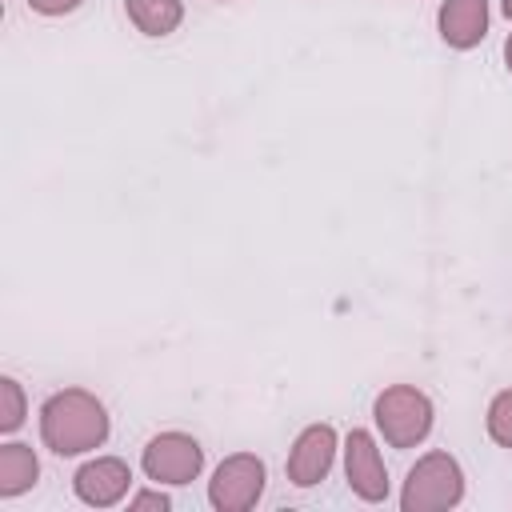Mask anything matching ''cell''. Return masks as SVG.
<instances>
[{
	"label": "cell",
	"instance_id": "cell-11",
	"mask_svg": "<svg viewBox=\"0 0 512 512\" xmlns=\"http://www.w3.org/2000/svg\"><path fill=\"white\" fill-rule=\"evenodd\" d=\"M180 16V0H128V20L148 36H168Z\"/></svg>",
	"mask_w": 512,
	"mask_h": 512
},
{
	"label": "cell",
	"instance_id": "cell-5",
	"mask_svg": "<svg viewBox=\"0 0 512 512\" xmlns=\"http://www.w3.org/2000/svg\"><path fill=\"white\" fill-rule=\"evenodd\" d=\"M200 464H204V448L184 432L152 436L144 448V472L148 480H160V484H188L200 476Z\"/></svg>",
	"mask_w": 512,
	"mask_h": 512
},
{
	"label": "cell",
	"instance_id": "cell-13",
	"mask_svg": "<svg viewBox=\"0 0 512 512\" xmlns=\"http://www.w3.org/2000/svg\"><path fill=\"white\" fill-rule=\"evenodd\" d=\"M20 420H24V396H20V384H16L12 376H4V380H0V428L12 432V428H20Z\"/></svg>",
	"mask_w": 512,
	"mask_h": 512
},
{
	"label": "cell",
	"instance_id": "cell-12",
	"mask_svg": "<svg viewBox=\"0 0 512 512\" xmlns=\"http://www.w3.org/2000/svg\"><path fill=\"white\" fill-rule=\"evenodd\" d=\"M488 436L496 444L512 448V388L492 400V408H488Z\"/></svg>",
	"mask_w": 512,
	"mask_h": 512
},
{
	"label": "cell",
	"instance_id": "cell-6",
	"mask_svg": "<svg viewBox=\"0 0 512 512\" xmlns=\"http://www.w3.org/2000/svg\"><path fill=\"white\" fill-rule=\"evenodd\" d=\"M332 456H336V432L328 424H312L296 436L292 452H288V480L300 484V488H312L328 476L332 468Z\"/></svg>",
	"mask_w": 512,
	"mask_h": 512
},
{
	"label": "cell",
	"instance_id": "cell-17",
	"mask_svg": "<svg viewBox=\"0 0 512 512\" xmlns=\"http://www.w3.org/2000/svg\"><path fill=\"white\" fill-rule=\"evenodd\" d=\"M504 16H512V0H504Z\"/></svg>",
	"mask_w": 512,
	"mask_h": 512
},
{
	"label": "cell",
	"instance_id": "cell-3",
	"mask_svg": "<svg viewBox=\"0 0 512 512\" xmlns=\"http://www.w3.org/2000/svg\"><path fill=\"white\" fill-rule=\"evenodd\" d=\"M460 496H464L460 464L448 452H428L408 472L400 504H404V512H440V508H452Z\"/></svg>",
	"mask_w": 512,
	"mask_h": 512
},
{
	"label": "cell",
	"instance_id": "cell-14",
	"mask_svg": "<svg viewBox=\"0 0 512 512\" xmlns=\"http://www.w3.org/2000/svg\"><path fill=\"white\" fill-rule=\"evenodd\" d=\"M36 12H44V16H60V12H72L80 0H28Z\"/></svg>",
	"mask_w": 512,
	"mask_h": 512
},
{
	"label": "cell",
	"instance_id": "cell-16",
	"mask_svg": "<svg viewBox=\"0 0 512 512\" xmlns=\"http://www.w3.org/2000/svg\"><path fill=\"white\" fill-rule=\"evenodd\" d=\"M504 60H508V72H512V36H508V44H504Z\"/></svg>",
	"mask_w": 512,
	"mask_h": 512
},
{
	"label": "cell",
	"instance_id": "cell-9",
	"mask_svg": "<svg viewBox=\"0 0 512 512\" xmlns=\"http://www.w3.org/2000/svg\"><path fill=\"white\" fill-rule=\"evenodd\" d=\"M488 32V0H444L440 8V36L452 48H472Z\"/></svg>",
	"mask_w": 512,
	"mask_h": 512
},
{
	"label": "cell",
	"instance_id": "cell-10",
	"mask_svg": "<svg viewBox=\"0 0 512 512\" xmlns=\"http://www.w3.org/2000/svg\"><path fill=\"white\" fill-rule=\"evenodd\" d=\"M36 472H40V464H36L28 444H4L0 448V496H16V492L32 488Z\"/></svg>",
	"mask_w": 512,
	"mask_h": 512
},
{
	"label": "cell",
	"instance_id": "cell-2",
	"mask_svg": "<svg viewBox=\"0 0 512 512\" xmlns=\"http://www.w3.org/2000/svg\"><path fill=\"white\" fill-rule=\"evenodd\" d=\"M376 424L384 432V440L392 448H412L428 436L432 428V404L424 392H416L412 384H392L376 396Z\"/></svg>",
	"mask_w": 512,
	"mask_h": 512
},
{
	"label": "cell",
	"instance_id": "cell-4",
	"mask_svg": "<svg viewBox=\"0 0 512 512\" xmlns=\"http://www.w3.org/2000/svg\"><path fill=\"white\" fill-rule=\"evenodd\" d=\"M260 492H264V464L252 452L228 456L216 468L212 484H208V500L220 512H244V508H252L260 500Z\"/></svg>",
	"mask_w": 512,
	"mask_h": 512
},
{
	"label": "cell",
	"instance_id": "cell-15",
	"mask_svg": "<svg viewBox=\"0 0 512 512\" xmlns=\"http://www.w3.org/2000/svg\"><path fill=\"white\" fill-rule=\"evenodd\" d=\"M132 508H168V496L164 492H140V496H132Z\"/></svg>",
	"mask_w": 512,
	"mask_h": 512
},
{
	"label": "cell",
	"instance_id": "cell-7",
	"mask_svg": "<svg viewBox=\"0 0 512 512\" xmlns=\"http://www.w3.org/2000/svg\"><path fill=\"white\" fill-rule=\"evenodd\" d=\"M344 472H348V484L360 500H384L388 496V472H384V460L376 452V440L360 428L348 432V444H344Z\"/></svg>",
	"mask_w": 512,
	"mask_h": 512
},
{
	"label": "cell",
	"instance_id": "cell-1",
	"mask_svg": "<svg viewBox=\"0 0 512 512\" xmlns=\"http://www.w3.org/2000/svg\"><path fill=\"white\" fill-rule=\"evenodd\" d=\"M40 436L60 456H76V452L100 448L104 436H108V412L92 392L64 388L40 408Z\"/></svg>",
	"mask_w": 512,
	"mask_h": 512
},
{
	"label": "cell",
	"instance_id": "cell-8",
	"mask_svg": "<svg viewBox=\"0 0 512 512\" xmlns=\"http://www.w3.org/2000/svg\"><path fill=\"white\" fill-rule=\"evenodd\" d=\"M128 484H132V472H128V464L116 460V456L88 460V464L76 472V496H80L84 504H96V508L116 504V500L128 492Z\"/></svg>",
	"mask_w": 512,
	"mask_h": 512
}]
</instances>
